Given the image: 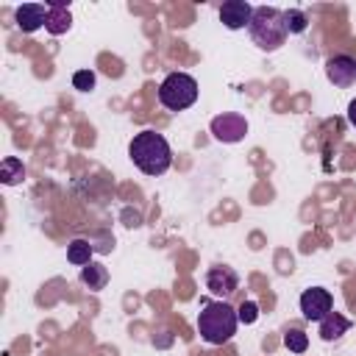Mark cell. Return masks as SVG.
Returning <instances> with one entry per match:
<instances>
[{
	"instance_id": "2",
	"label": "cell",
	"mask_w": 356,
	"mask_h": 356,
	"mask_svg": "<svg viewBox=\"0 0 356 356\" xmlns=\"http://www.w3.org/2000/svg\"><path fill=\"white\" fill-rule=\"evenodd\" d=\"M236 309L225 300H203L197 314V331L209 345H225L236 334Z\"/></svg>"
},
{
	"instance_id": "9",
	"label": "cell",
	"mask_w": 356,
	"mask_h": 356,
	"mask_svg": "<svg viewBox=\"0 0 356 356\" xmlns=\"http://www.w3.org/2000/svg\"><path fill=\"white\" fill-rule=\"evenodd\" d=\"M250 17H253V6L248 0H225L220 6V19L231 31H239V28L250 25Z\"/></svg>"
},
{
	"instance_id": "20",
	"label": "cell",
	"mask_w": 356,
	"mask_h": 356,
	"mask_svg": "<svg viewBox=\"0 0 356 356\" xmlns=\"http://www.w3.org/2000/svg\"><path fill=\"white\" fill-rule=\"evenodd\" d=\"M348 122L356 128V97L350 100V106H348Z\"/></svg>"
},
{
	"instance_id": "4",
	"label": "cell",
	"mask_w": 356,
	"mask_h": 356,
	"mask_svg": "<svg viewBox=\"0 0 356 356\" xmlns=\"http://www.w3.org/2000/svg\"><path fill=\"white\" fill-rule=\"evenodd\" d=\"M159 100L170 111H184L197 100V81L186 72H170L159 86Z\"/></svg>"
},
{
	"instance_id": "3",
	"label": "cell",
	"mask_w": 356,
	"mask_h": 356,
	"mask_svg": "<svg viewBox=\"0 0 356 356\" xmlns=\"http://www.w3.org/2000/svg\"><path fill=\"white\" fill-rule=\"evenodd\" d=\"M248 33L253 39L256 47L261 50H278L284 42H286V25H284V11L281 8H273V6H259L253 8V17H250V25H248Z\"/></svg>"
},
{
	"instance_id": "17",
	"label": "cell",
	"mask_w": 356,
	"mask_h": 356,
	"mask_svg": "<svg viewBox=\"0 0 356 356\" xmlns=\"http://www.w3.org/2000/svg\"><path fill=\"white\" fill-rule=\"evenodd\" d=\"M284 345H286L292 353H303V350L309 348V337H306L303 331L292 328V331H286V334H284Z\"/></svg>"
},
{
	"instance_id": "7",
	"label": "cell",
	"mask_w": 356,
	"mask_h": 356,
	"mask_svg": "<svg viewBox=\"0 0 356 356\" xmlns=\"http://www.w3.org/2000/svg\"><path fill=\"white\" fill-rule=\"evenodd\" d=\"M325 75H328V81H331L334 86H339V89L350 86V83L356 81V58H353V56H345V53L331 56V58L325 61Z\"/></svg>"
},
{
	"instance_id": "16",
	"label": "cell",
	"mask_w": 356,
	"mask_h": 356,
	"mask_svg": "<svg viewBox=\"0 0 356 356\" xmlns=\"http://www.w3.org/2000/svg\"><path fill=\"white\" fill-rule=\"evenodd\" d=\"M284 25H286V33H303L309 28V17L300 8H286L284 11Z\"/></svg>"
},
{
	"instance_id": "14",
	"label": "cell",
	"mask_w": 356,
	"mask_h": 356,
	"mask_svg": "<svg viewBox=\"0 0 356 356\" xmlns=\"http://www.w3.org/2000/svg\"><path fill=\"white\" fill-rule=\"evenodd\" d=\"M22 178H25L22 161L14 159V156H6L3 164H0V181H3L6 186H17V184H22Z\"/></svg>"
},
{
	"instance_id": "15",
	"label": "cell",
	"mask_w": 356,
	"mask_h": 356,
	"mask_svg": "<svg viewBox=\"0 0 356 356\" xmlns=\"http://www.w3.org/2000/svg\"><path fill=\"white\" fill-rule=\"evenodd\" d=\"M92 242H86V239H72L70 245H67V259L72 261V264H78V267H86L89 261H92Z\"/></svg>"
},
{
	"instance_id": "11",
	"label": "cell",
	"mask_w": 356,
	"mask_h": 356,
	"mask_svg": "<svg viewBox=\"0 0 356 356\" xmlns=\"http://www.w3.org/2000/svg\"><path fill=\"white\" fill-rule=\"evenodd\" d=\"M50 6V17H47V33H53V36H61V33H67L70 31V25H72V14H70V6L67 3H47Z\"/></svg>"
},
{
	"instance_id": "13",
	"label": "cell",
	"mask_w": 356,
	"mask_h": 356,
	"mask_svg": "<svg viewBox=\"0 0 356 356\" xmlns=\"http://www.w3.org/2000/svg\"><path fill=\"white\" fill-rule=\"evenodd\" d=\"M81 281L89 286V289H103L108 284V270L100 264V261H89L86 267H81Z\"/></svg>"
},
{
	"instance_id": "6",
	"label": "cell",
	"mask_w": 356,
	"mask_h": 356,
	"mask_svg": "<svg viewBox=\"0 0 356 356\" xmlns=\"http://www.w3.org/2000/svg\"><path fill=\"white\" fill-rule=\"evenodd\" d=\"M211 134L217 142H239L245 134H248V120L242 114H234V111H225V114H217L211 120Z\"/></svg>"
},
{
	"instance_id": "12",
	"label": "cell",
	"mask_w": 356,
	"mask_h": 356,
	"mask_svg": "<svg viewBox=\"0 0 356 356\" xmlns=\"http://www.w3.org/2000/svg\"><path fill=\"white\" fill-rule=\"evenodd\" d=\"M348 331H350V320L345 314H339V312H331V314H325L320 320V337L325 342H334V339H339Z\"/></svg>"
},
{
	"instance_id": "10",
	"label": "cell",
	"mask_w": 356,
	"mask_h": 356,
	"mask_svg": "<svg viewBox=\"0 0 356 356\" xmlns=\"http://www.w3.org/2000/svg\"><path fill=\"white\" fill-rule=\"evenodd\" d=\"M47 17H50V6H42V3H22L14 11V19L25 33H33L36 28L47 25Z\"/></svg>"
},
{
	"instance_id": "19",
	"label": "cell",
	"mask_w": 356,
	"mask_h": 356,
	"mask_svg": "<svg viewBox=\"0 0 356 356\" xmlns=\"http://www.w3.org/2000/svg\"><path fill=\"white\" fill-rule=\"evenodd\" d=\"M236 317H239V323H245V325H250V323H256V320H259V306H256L253 300H245V303L239 306V312H236Z\"/></svg>"
},
{
	"instance_id": "1",
	"label": "cell",
	"mask_w": 356,
	"mask_h": 356,
	"mask_svg": "<svg viewBox=\"0 0 356 356\" xmlns=\"http://www.w3.org/2000/svg\"><path fill=\"white\" fill-rule=\"evenodd\" d=\"M128 156L145 175H161L172 164L170 142L156 131H139L128 145Z\"/></svg>"
},
{
	"instance_id": "18",
	"label": "cell",
	"mask_w": 356,
	"mask_h": 356,
	"mask_svg": "<svg viewBox=\"0 0 356 356\" xmlns=\"http://www.w3.org/2000/svg\"><path fill=\"white\" fill-rule=\"evenodd\" d=\"M72 86L81 89V92H89V89L95 86V72H92V70H78V72L72 75Z\"/></svg>"
},
{
	"instance_id": "5",
	"label": "cell",
	"mask_w": 356,
	"mask_h": 356,
	"mask_svg": "<svg viewBox=\"0 0 356 356\" xmlns=\"http://www.w3.org/2000/svg\"><path fill=\"white\" fill-rule=\"evenodd\" d=\"M300 312H303L306 320L320 323L325 314L334 312V298H331V292L323 289V286H309V289L300 295Z\"/></svg>"
},
{
	"instance_id": "8",
	"label": "cell",
	"mask_w": 356,
	"mask_h": 356,
	"mask_svg": "<svg viewBox=\"0 0 356 356\" xmlns=\"http://www.w3.org/2000/svg\"><path fill=\"white\" fill-rule=\"evenodd\" d=\"M206 286H209L211 295L228 298V295H234V292L239 289V275H236V270H231V267H211V270L206 273Z\"/></svg>"
}]
</instances>
